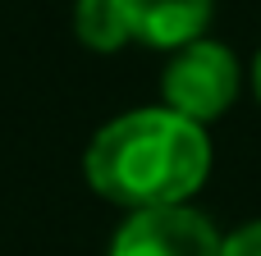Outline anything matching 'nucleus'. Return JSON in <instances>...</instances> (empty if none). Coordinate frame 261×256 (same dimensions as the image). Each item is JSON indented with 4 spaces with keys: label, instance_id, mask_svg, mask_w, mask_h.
I'll return each instance as SVG.
<instances>
[{
    "label": "nucleus",
    "instance_id": "f257e3e1",
    "mask_svg": "<svg viewBox=\"0 0 261 256\" xmlns=\"http://www.w3.org/2000/svg\"><path fill=\"white\" fill-rule=\"evenodd\" d=\"M83 165L92 192L115 206H184L211 169V142L174 110H128L92 137Z\"/></svg>",
    "mask_w": 261,
    "mask_h": 256
},
{
    "label": "nucleus",
    "instance_id": "f03ea898",
    "mask_svg": "<svg viewBox=\"0 0 261 256\" xmlns=\"http://www.w3.org/2000/svg\"><path fill=\"white\" fill-rule=\"evenodd\" d=\"M234 96H239V60L220 41H193L165 69V110L193 124L220 119L234 105Z\"/></svg>",
    "mask_w": 261,
    "mask_h": 256
},
{
    "label": "nucleus",
    "instance_id": "7ed1b4c3",
    "mask_svg": "<svg viewBox=\"0 0 261 256\" xmlns=\"http://www.w3.org/2000/svg\"><path fill=\"white\" fill-rule=\"evenodd\" d=\"M110 256H225V238L202 211L188 206H156L133 211L115 234Z\"/></svg>",
    "mask_w": 261,
    "mask_h": 256
},
{
    "label": "nucleus",
    "instance_id": "20e7f679",
    "mask_svg": "<svg viewBox=\"0 0 261 256\" xmlns=\"http://www.w3.org/2000/svg\"><path fill=\"white\" fill-rule=\"evenodd\" d=\"M124 9H128L133 41L165 46V50H184L202 41L211 23V0H124Z\"/></svg>",
    "mask_w": 261,
    "mask_h": 256
},
{
    "label": "nucleus",
    "instance_id": "39448f33",
    "mask_svg": "<svg viewBox=\"0 0 261 256\" xmlns=\"http://www.w3.org/2000/svg\"><path fill=\"white\" fill-rule=\"evenodd\" d=\"M73 27H78V37H83L92 50H119L124 41H133L124 0H78Z\"/></svg>",
    "mask_w": 261,
    "mask_h": 256
},
{
    "label": "nucleus",
    "instance_id": "423d86ee",
    "mask_svg": "<svg viewBox=\"0 0 261 256\" xmlns=\"http://www.w3.org/2000/svg\"><path fill=\"white\" fill-rule=\"evenodd\" d=\"M225 256H261V220L225 238Z\"/></svg>",
    "mask_w": 261,
    "mask_h": 256
},
{
    "label": "nucleus",
    "instance_id": "0eeeda50",
    "mask_svg": "<svg viewBox=\"0 0 261 256\" xmlns=\"http://www.w3.org/2000/svg\"><path fill=\"white\" fill-rule=\"evenodd\" d=\"M252 87H257V101H261V55H257V69H252Z\"/></svg>",
    "mask_w": 261,
    "mask_h": 256
}]
</instances>
